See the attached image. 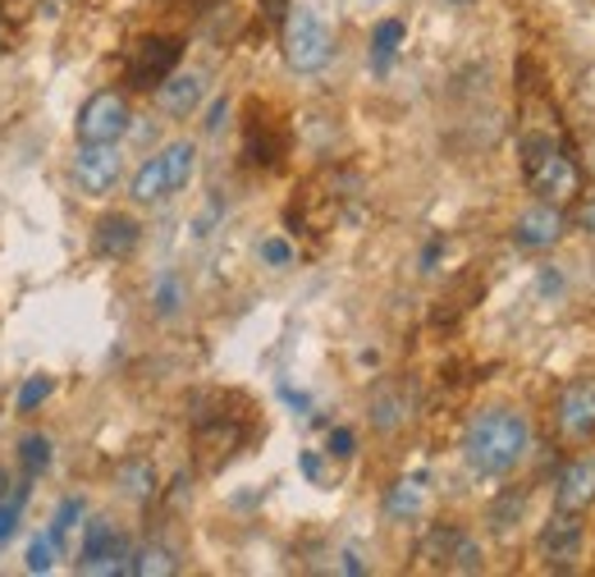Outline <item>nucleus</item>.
<instances>
[{
  "instance_id": "f257e3e1",
  "label": "nucleus",
  "mask_w": 595,
  "mask_h": 577,
  "mask_svg": "<svg viewBox=\"0 0 595 577\" xmlns=\"http://www.w3.org/2000/svg\"><path fill=\"white\" fill-rule=\"evenodd\" d=\"M531 449V427L513 408H481L463 431V459L481 477H509Z\"/></svg>"
},
{
  "instance_id": "f03ea898",
  "label": "nucleus",
  "mask_w": 595,
  "mask_h": 577,
  "mask_svg": "<svg viewBox=\"0 0 595 577\" xmlns=\"http://www.w3.org/2000/svg\"><path fill=\"white\" fill-rule=\"evenodd\" d=\"M334 60V33L317 6H298L285 19V65L294 74H321Z\"/></svg>"
},
{
  "instance_id": "7ed1b4c3",
  "label": "nucleus",
  "mask_w": 595,
  "mask_h": 577,
  "mask_svg": "<svg viewBox=\"0 0 595 577\" xmlns=\"http://www.w3.org/2000/svg\"><path fill=\"white\" fill-rule=\"evenodd\" d=\"M129 129H134L129 97L115 93V87H102V93H92V97L78 106V119H74L78 142H119Z\"/></svg>"
},
{
  "instance_id": "20e7f679",
  "label": "nucleus",
  "mask_w": 595,
  "mask_h": 577,
  "mask_svg": "<svg viewBox=\"0 0 595 577\" xmlns=\"http://www.w3.org/2000/svg\"><path fill=\"white\" fill-rule=\"evenodd\" d=\"M124 174V157H119V142H78L74 151V165H70V179L83 197H106L115 193Z\"/></svg>"
},
{
  "instance_id": "39448f33",
  "label": "nucleus",
  "mask_w": 595,
  "mask_h": 577,
  "mask_svg": "<svg viewBox=\"0 0 595 577\" xmlns=\"http://www.w3.org/2000/svg\"><path fill=\"white\" fill-rule=\"evenodd\" d=\"M536 551L545 559V568L554 573H573L582 564V551H586V523L582 513H569V509H554L541 536H536Z\"/></svg>"
},
{
  "instance_id": "423d86ee",
  "label": "nucleus",
  "mask_w": 595,
  "mask_h": 577,
  "mask_svg": "<svg viewBox=\"0 0 595 577\" xmlns=\"http://www.w3.org/2000/svg\"><path fill=\"white\" fill-rule=\"evenodd\" d=\"M78 573H134V545L119 536L110 519H92L83 532Z\"/></svg>"
},
{
  "instance_id": "0eeeda50",
  "label": "nucleus",
  "mask_w": 595,
  "mask_h": 577,
  "mask_svg": "<svg viewBox=\"0 0 595 577\" xmlns=\"http://www.w3.org/2000/svg\"><path fill=\"white\" fill-rule=\"evenodd\" d=\"M183 60V38H161L151 33L134 46L129 55V87H138V93H156Z\"/></svg>"
},
{
  "instance_id": "6e6552de",
  "label": "nucleus",
  "mask_w": 595,
  "mask_h": 577,
  "mask_svg": "<svg viewBox=\"0 0 595 577\" xmlns=\"http://www.w3.org/2000/svg\"><path fill=\"white\" fill-rule=\"evenodd\" d=\"M554 427L563 445H591L595 440V376H577L563 385L554 404Z\"/></svg>"
},
{
  "instance_id": "1a4fd4ad",
  "label": "nucleus",
  "mask_w": 595,
  "mask_h": 577,
  "mask_svg": "<svg viewBox=\"0 0 595 577\" xmlns=\"http://www.w3.org/2000/svg\"><path fill=\"white\" fill-rule=\"evenodd\" d=\"M569 216H563V206H554V202H527L522 211H518V221H513V243L518 248H527V253H550V248H559L563 243V234H569Z\"/></svg>"
},
{
  "instance_id": "9d476101",
  "label": "nucleus",
  "mask_w": 595,
  "mask_h": 577,
  "mask_svg": "<svg viewBox=\"0 0 595 577\" xmlns=\"http://www.w3.org/2000/svg\"><path fill=\"white\" fill-rule=\"evenodd\" d=\"M527 189L536 193L541 202H554V206L577 202V193H582V165H577V157H573L569 147H554L550 157H545V165L527 179Z\"/></svg>"
},
{
  "instance_id": "9b49d317",
  "label": "nucleus",
  "mask_w": 595,
  "mask_h": 577,
  "mask_svg": "<svg viewBox=\"0 0 595 577\" xmlns=\"http://www.w3.org/2000/svg\"><path fill=\"white\" fill-rule=\"evenodd\" d=\"M142 243V221L129 211H106V216L92 225V253L106 261H129Z\"/></svg>"
},
{
  "instance_id": "f8f14e48",
  "label": "nucleus",
  "mask_w": 595,
  "mask_h": 577,
  "mask_svg": "<svg viewBox=\"0 0 595 577\" xmlns=\"http://www.w3.org/2000/svg\"><path fill=\"white\" fill-rule=\"evenodd\" d=\"M408 417H413V399H408V389H403L399 381H381L371 389V399H366V421H371V431L375 436H399L403 427H408Z\"/></svg>"
},
{
  "instance_id": "ddd939ff",
  "label": "nucleus",
  "mask_w": 595,
  "mask_h": 577,
  "mask_svg": "<svg viewBox=\"0 0 595 577\" xmlns=\"http://www.w3.org/2000/svg\"><path fill=\"white\" fill-rule=\"evenodd\" d=\"M595 504V453H577L554 477V509L586 513Z\"/></svg>"
},
{
  "instance_id": "4468645a",
  "label": "nucleus",
  "mask_w": 595,
  "mask_h": 577,
  "mask_svg": "<svg viewBox=\"0 0 595 577\" xmlns=\"http://www.w3.org/2000/svg\"><path fill=\"white\" fill-rule=\"evenodd\" d=\"M151 97H156V110H161L166 119H188V115H198V106L206 97V78L198 70H174Z\"/></svg>"
},
{
  "instance_id": "2eb2a0df",
  "label": "nucleus",
  "mask_w": 595,
  "mask_h": 577,
  "mask_svg": "<svg viewBox=\"0 0 595 577\" xmlns=\"http://www.w3.org/2000/svg\"><path fill=\"white\" fill-rule=\"evenodd\" d=\"M422 509H426V477H399L381 500V513L394 523H417Z\"/></svg>"
},
{
  "instance_id": "dca6fc26",
  "label": "nucleus",
  "mask_w": 595,
  "mask_h": 577,
  "mask_svg": "<svg viewBox=\"0 0 595 577\" xmlns=\"http://www.w3.org/2000/svg\"><path fill=\"white\" fill-rule=\"evenodd\" d=\"M129 197H134V206H161L166 197H174L161 151H156V157H147V161L134 170V179H129Z\"/></svg>"
},
{
  "instance_id": "f3484780",
  "label": "nucleus",
  "mask_w": 595,
  "mask_h": 577,
  "mask_svg": "<svg viewBox=\"0 0 595 577\" xmlns=\"http://www.w3.org/2000/svg\"><path fill=\"white\" fill-rule=\"evenodd\" d=\"M115 491L129 500V504H151L156 491H161V481H156L151 459H124L119 472H115Z\"/></svg>"
},
{
  "instance_id": "a211bd4d",
  "label": "nucleus",
  "mask_w": 595,
  "mask_h": 577,
  "mask_svg": "<svg viewBox=\"0 0 595 577\" xmlns=\"http://www.w3.org/2000/svg\"><path fill=\"white\" fill-rule=\"evenodd\" d=\"M161 161H166V174H170V189L183 193L188 184H193L198 174V142L193 138H174L161 147Z\"/></svg>"
},
{
  "instance_id": "6ab92c4d",
  "label": "nucleus",
  "mask_w": 595,
  "mask_h": 577,
  "mask_svg": "<svg viewBox=\"0 0 595 577\" xmlns=\"http://www.w3.org/2000/svg\"><path fill=\"white\" fill-rule=\"evenodd\" d=\"M458 541H463V527H454V523H431V527L422 532V541H417V559H426L431 568H449Z\"/></svg>"
},
{
  "instance_id": "aec40b11",
  "label": "nucleus",
  "mask_w": 595,
  "mask_h": 577,
  "mask_svg": "<svg viewBox=\"0 0 595 577\" xmlns=\"http://www.w3.org/2000/svg\"><path fill=\"white\" fill-rule=\"evenodd\" d=\"M403 38H408L403 19H381V23L371 28V70H375V74H390V65H394V55H399Z\"/></svg>"
},
{
  "instance_id": "412c9836",
  "label": "nucleus",
  "mask_w": 595,
  "mask_h": 577,
  "mask_svg": "<svg viewBox=\"0 0 595 577\" xmlns=\"http://www.w3.org/2000/svg\"><path fill=\"white\" fill-rule=\"evenodd\" d=\"M183 302H188V293H183L179 270H161V276L151 280V312L161 321H174L183 312Z\"/></svg>"
},
{
  "instance_id": "4be33fe9",
  "label": "nucleus",
  "mask_w": 595,
  "mask_h": 577,
  "mask_svg": "<svg viewBox=\"0 0 595 577\" xmlns=\"http://www.w3.org/2000/svg\"><path fill=\"white\" fill-rule=\"evenodd\" d=\"M522 509H527V491L522 485H504V495H495V504H490V532H513L518 523H522Z\"/></svg>"
},
{
  "instance_id": "5701e85b",
  "label": "nucleus",
  "mask_w": 595,
  "mask_h": 577,
  "mask_svg": "<svg viewBox=\"0 0 595 577\" xmlns=\"http://www.w3.org/2000/svg\"><path fill=\"white\" fill-rule=\"evenodd\" d=\"M134 573L138 577H170V573H179V559H174L170 545L147 541V545H138V551H134Z\"/></svg>"
},
{
  "instance_id": "b1692460",
  "label": "nucleus",
  "mask_w": 595,
  "mask_h": 577,
  "mask_svg": "<svg viewBox=\"0 0 595 577\" xmlns=\"http://www.w3.org/2000/svg\"><path fill=\"white\" fill-rule=\"evenodd\" d=\"M14 459H19V468H23L28 481H38V477L51 468V440L38 436V431H28V436L19 440V449H14Z\"/></svg>"
},
{
  "instance_id": "393cba45",
  "label": "nucleus",
  "mask_w": 595,
  "mask_h": 577,
  "mask_svg": "<svg viewBox=\"0 0 595 577\" xmlns=\"http://www.w3.org/2000/svg\"><path fill=\"white\" fill-rule=\"evenodd\" d=\"M554 147H559V138H554L550 129H531V133H522V147H518V151H522V174H527V179L536 174Z\"/></svg>"
},
{
  "instance_id": "a878e982",
  "label": "nucleus",
  "mask_w": 595,
  "mask_h": 577,
  "mask_svg": "<svg viewBox=\"0 0 595 577\" xmlns=\"http://www.w3.org/2000/svg\"><path fill=\"white\" fill-rule=\"evenodd\" d=\"M51 389H55L51 376H28V381L14 389V413H38V408L51 399Z\"/></svg>"
},
{
  "instance_id": "bb28decb",
  "label": "nucleus",
  "mask_w": 595,
  "mask_h": 577,
  "mask_svg": "<svg viewBox=\"0 0 595 577\" xmlns=\"http://www.w3.org/2000/svg\"><path fill=\"white\" fill-rule=\"evenodd\" d=\"M60 559V536L55 532H42L33 545H28V573H51Z\"/></svg>"
},
{
  "instance_id": "cd10ccee",
  "label": "nucleus",
  "mask_w": 595,
  "mask_h": 577,
  "mask_svg": "<svg viewBox=\"0 0 595 577\" xmlns=\"http://www.w3.org/2000/svg\"><path fill=\"white\" fill-rule=\"evenodd\" d=\"M257 253H262V261H266L270 270H289V266H294V257H298V253H294V243H289L285 234L262 238V248H257Z\"/></svg>"
},
{
  "instance_id": "c85d7f7f",
  "label": "nucleus",
  "mask_w": 595,
  "mask_h": 577,
  "mask_svg": "<svg viewBox=\"0 0 595 577\" xmlns=\"http://www.w3.org/2000/svg\"><path fill=\"white\" fill-rule=\"evenodd\" d=\"M481 568H486V559H481V545H477V536H467V532H463V541L454 545L449 573H481Z\"/></svg>"
},
{
  "instance_id": "c756f323",
  "label": "nucleus",
  "mask_w": 595,
  "mask_h": 577,
  "mask_svg": "<svg viewBox=\"0 0 595 577\" xmlns=\"http://www.w3.org/2000/svg\"><path fill=\"white\" fill-rule=\"evenodd\" d=\"M78 519H83V500L78 495H70V500H60V509H55V523H51V532L65 541V532H74L78 527Z\"/></svg>"
},
{
  "instance_id": "7c9ffc66",
  "label": "nucleus",
  "mask_w": 595,
  "mask_h": 577,
  "mask_svg": "<svg viewBox=\"0 0 595 577\" xmlns=\"http://www.w3.org/2000/svg\"><path fill=\"white\" fill-rule=\"evenodd\" d=\"M326 453H330V459H353V453H358V436L349 427H334L330 440H326Z\"/></svg>"
},
{
  "instance_id": "2f4dec72",
  "label": "nucleus",
  "mask_w": 595,
  "mask_h": 577,
  "mask_svg": "<svg viewBox=\"0 0 595 577\" xmlns=\"http://www.w3.org/2000/svg\"><path fill=\"white\" fill-rule=\"evenodd\" d=\"M569 221H573L582 234H595V189L573 202V216H569Z\"/></svg>"
},
{
  "instance_id": "473e14b6",
  "label": "nucleus",
  "mask_w": 595,
  "mask_h": 577,
  "mask_svg": "<svg viewBox=\"0 0 595 577\" xmlns=\"http://www.w3.org/2000/svg\"><path fill=\"white\" fill-rule=\"evenodd\" d=\"M225 119H230V101L221 97V101H215V106L206 110V119H202V129H206V133H221V129H225Z\"/></svg>"
},
{
  "instance_id": "72a5a7b5",
  "label": "nucleus",
  "mask_w": 595,
  "mask_h": 577,
  "mask_svg": "<svg viewBox=\"0 0 595 577\" xmlns=\"http://www.w3.org/2000/svg\"><path fill=\"white\" fill-rule=\"evenodd\" d=\"M14 527H19V504H6V500H0V545L14 536Z\"/></svg>"
},
{
  "instance_id": "f704fd0d",
  "label": "nucleus",
  "mask_w": 595,
  "mask_h": 577,
  "mask_svg": "<svg viewBox=\"0 0 595 577\" xmlns=\"http://www.w3.org/2000/svg\"><path fill=\"white\" fill-rule=\"evenodd\" d=\"M289 10H294V0H262V19H270V23H285Z\"/></svg>"
},
{
  "instance_id": "c9c22d12",
  "label": "nucleus",
  "mask_w": 595,
  "mask_h": 577,
  "mask_svg": "<svg viewBox=\"0 0 595 577\" xmlns=\"http://www.w3.org/2000/svg\"><path fill=\"white\" fill-rule=\"evenodd\" d=\"M279 399L294 404L298 413H311V399H307V394H298V389H289V385H279Z\"/></svg>"
},
{
  "instance_id": "e433bc0d",
  "label": "nucleus",
  "mask_w": 595,
  "mask_h": 577,
  "mask_svg": "<svg viewBox=\"0 0 595 577\" xmlns=\"http://www.w3.org/2000/svg\"><path fill=\"white\" fill-rule=\"evenodd\" d=\"M298 463H302V472H307L311 481H321V477H326V468H321V459H317V453H311V449L302 453V459H298Z\"/></svg>"
},
{
  "instance_id": "4c0bfd02",
  "label": "nucleus",
  "mask_w": 595,
  "mask_h": 577,
  "mask_svg": "<svg viewBox=\"0 0 595 577\" xmlns=\"http://www.w3.org/2000/svg\"><path fill=\"white\" fill-rule=\"evenodd\" d=\"M582 165H586V174L595 179V138H586V147H582Z\"/></svg>"
},
{
  "instance_id": "58836bf2",
  "label": "nucleus",
  "mask_w": 595,
  "mask_h": 577,
  "mask_svg": "<svg viewBox=\"0 0 595 577\" xmlns=\"http://www.w3.org/2000/svg\"><path fill=\"white\" fill-rule=\"evenodd\" d=\"M6 491H10V477H6V472H0V495H6Z\"/></svg>"
},
{
  "instance_id": "ea45409f",
  "label": "nucleus",
  "mask_w": 595,
  "mask_h": 577,
  "mask_svg": "<svg viewBox=\"0 0 595 577\" xmlns=\"http://www.w3.org/2000/svg\"><path fill=\"white\" fill-rule=\"evenodd\" d=\"M449 6H472V0H449Z\"/></svg>"
}]
</instances>
